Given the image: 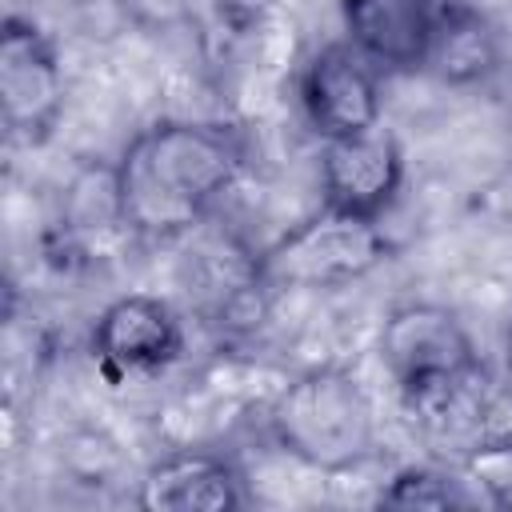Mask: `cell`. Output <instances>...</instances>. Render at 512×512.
Listing matches in <instances>:
<instances>
[{
	"label": "cell",
	"instance_id": "cell-2",
	"mask_svg": "<svg viewBox=\"0 0 512 512\" xmlns=\"http://www.w3.org/2000/svg\"><path fill=\"white\" fill-rule=\"evenodd\" d=\"M268 424L276 444L316 472H348L376 448V408L340 368H312L284 384Z\"/></svg>",
	"mask_w": 512,
	"mask_h": 512
},
{
	"label": "cell",
	"instance_id": "cell-7",
	"mask_svg": "<svg viewBox=\"0 0 512 512\" xmlns=\"http://www.w3.org/2000/svg\"><path fill=\"white\" fill-rule=\"evenodd\" d=\"M404 180V152L396 136L376 124L368 132L324 140L320 148V196L324 208L380 220Z\"/></svg>",
	"mask_w": 512,
	"mask_h": 512
},
{
	"label": "cell",
	"instance_id": "cell-5",
	"mask_svg": "<svg viewBox=\"0 0 512 512\" xmlns=\"http://www.w3.org/2000/svg\"><path fill=\"white\" fill-rule=\"evenodd\" d=\"M0 108L4 124L20 140H44L64 108V68L48 36L8 16L0 32Z\"/></svg>",
	"mask_w": 512,
	"mask_h": 512
},
{
	"label": "cell",
	"instance_id": "cell-11",
	"mask_svg": "<svg viewBox=\"0 0 512 512\" xmlns=\"http://www.w3.org/2000/svg\"><path fill=\"white\" fill-rule=\"evenodd\" d=\"M492 64H496V40H492L484 12H476L464 0H440L424 68H436L440 80L468 84V80L492 72Z\"/></svg>",
	"mask_w": 512,
	"mask_h": 512
},
{
	"label": "cell",
	"instance_id": "cell-14",
	"mask_svg": "<svg viewBox=\"0 0 512 512\" xmlns=\"http://www.w3.org/2000/svg\"><path fill=\"white\" fill-rule=\"evenodd\" d=\"M380 504L388 508H452L464 504L456 484L432 468H404L392 476V484L380 492Z\"/></svg>",
	"mask_w": 512,
	"mask_h": 512
},
{
	"label": "cell",
	"instance_id": "cell-4",
	"mask_svg": "<svg viewBox=\"0 0 512 512\" xmlns=\"http://www.w3.org/2000/svg\"><path fill=\"white\" fill-rule=\"evenodd\" d=\"M380 360L408 404H436L476 372L464 324L440 304H404L380 328Z\"/></svg>",
	"mask_w": 512,
	"mask_h": 512
},
{
	"label": "cell",
	"instance_id": "cell-13",
	"mask_svg": "<svg viewBox=\"0 0 512 512\" xmlns=\"http://www.w3.org/2000/svg\"><path fill=\"white\" fill-rule=\"evenodd\" d=\"M480 492V500L496 508H512V436L484 440L464 460V480Z\"/></svg>",
	"mask_w": 512,
	"mask_h": 512
},
{
	"label": "cell",
	"instance_id": "cell-12",
	"mask_svg": "<svg viewBox=\"0 0 512 512\" xmlns=\"http://www.w3.org/2000/svg\"><path fill=\"white\" fill-rule=\"evenodd\" d=\"M64 228L72 236H104L112 228H124V208H120V184H116V164L108 168H88L72 180L68 200H64Z\"/></svg>",
	"mask_w": 512,
	"mask_h": 512
},
{
	"label": "cell",
	"instance_id": "cell-16",
	"mask_svg": "<svg viewBox=\"0 0 512 512\" xmlns=\"http://www.w3.org/2000/svg\"><path fill=\"white\" fill-rule=\"evenodd\" d=\"M508 376H512V356H508Z\"/></svg>",
	"mask_w": 512,
	"mask_h": 512
},
{
	"label": "cell",
	"instance_id": "cell-8",
	"mask_svg": "<svg viewBox=\"0 0 512 512\" xmlns=\"http://www.w3.org/2000/svg\"><path fill=\"white\" fill-rule=\"evenodd\" d=\"M184 332L176 312L160 296H120L112 300L92 328V352L112 376H144L160 372L180 356Z\"/></svg>",
	"mask_w": 512,
	"mask_h": 512
},
{
	"label": "cell",
	"instance_id": "cell-6",
	"mask_svg": "<svg viewBox=\"0 0 512 512\" xmlns=\"http://www.w3.org/2000/svg\"><path fill=\"white\" fill-rule=\"evenodd\" d=\"M300 108L320 140H344L380 124V68L352 44H324L300 76Z\"/></svg>",
	"mask_w": 512,
	"mask_h": 512
},
{
	"label": "cell",
	"instance_id": "cell-9",
	"mask_svg": "<svg viewBox=\"0 0 512 512\" xmlns=\"http://www.w3.org/2000/svg\"><path fill=\"white\" fill-rule=\"evenodd\" d=\"M440 0H340L348 44L380 72H416L428 64Z\"/></svg>",
	"mask_w": 512,
	"mask_h": 512
},
{
	"label": "cell",
	"instance_id": "cell-10",
	"mask_svg": "<svg viewBox=\"0 0 512 512\" xmlns=\"http://www.w3.org/2000/svg\"><path fill=\"white\" fill-rule=\"evenodd\" d=\"M136 504L148 512H228L244 504V492L220 456L172 452L144 472Z\"/></svg>",
	"mask_w": 512,
	"mask_h": 512
},
{
	"label": "cell",
	"instance_id": "cell-3",
	"mask_svg": "<svg viewBox=\"0 0 512 512\" xmlns=\"http://www.w3.org/2000/svg\"><path fill=\"white\" fill-rule=\"evenodd\" d=\"M388 260V236L376 220L324 208L288 228L260 260L256 280L276 288H340Z\"/></svg>",
	"mask_w": 512,
	"mask_h": 512
},
{
	"label": "cell",
	"instance_id": "cell-1",
	"mask_svg": "<svg viewBox=\"0 0 512 512\" xmlns=\"http://www.w3.org/2000/svg\"><path fill=\"white\" fill-rule=\"evenodd\" d=\"M240 168L244 140L228 124L164 120L144 128L116 160L128 232L152 240L188 232L236 184Z\"/></svg>",
	"mask_w": 512,
	"mask_h": 512
},
{
	"label": "cell",
	"instance_id": "cell-15",
	"mask_svg": "<svg viewBox=\"0 0 512 512\" xmlns=\"http://www.w3.org/2000/svg\"><path fill=\"white\" fill-rule=\"evenodd\" d=\"M464 4H472V8H476V12H484V8H488V4H500V0H464Z\"/></svg>",
	"mask_w": 512,
	"mask_h": 512
}]
</instances>
